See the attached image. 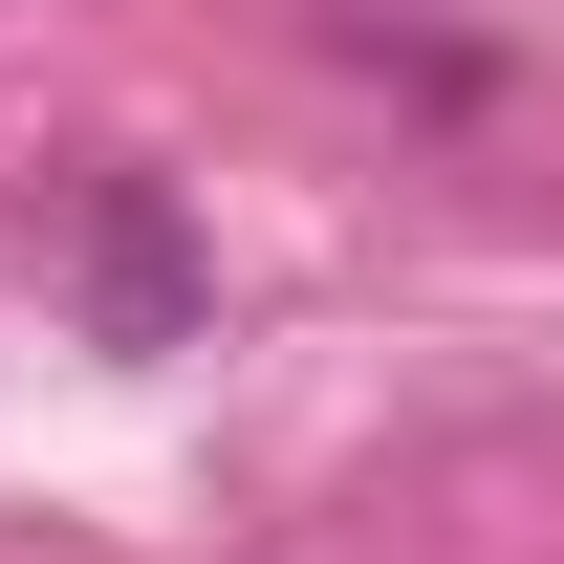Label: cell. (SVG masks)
Instances as JSON below:
<instances>
[{
    "instance_id": "6da1fadb",
    "label": "cell",
    "mask_w": 564,
    "mask_h": 564,
    "mask_svg": "<svg viewBox=\"0 0 564 564\" xmlns=\"http://www.w3.org/2000/svg\"><path fill=\"white\" fill-rule=\"evenodd\" d=\"M66 261H87V304H109V348H174V326H196V261H174V196H152V174H66Z\"/></svg>"
}]
</instances>
